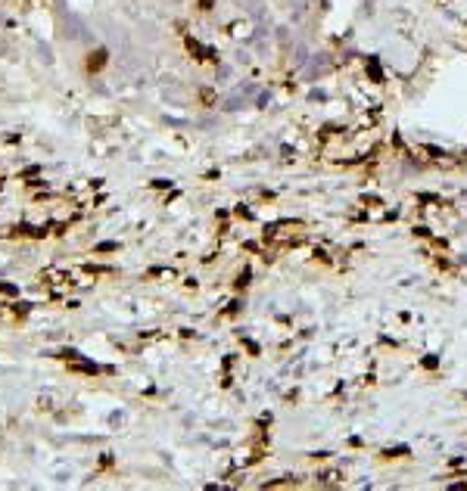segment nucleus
Instances as JSON below:
<instances>
[{
	"label": "nucleus",
	"instance_id": "obj_5",
	"mask_svg": "<svg viewBox=\"0 0 467 491\" xmlns=\"http://www.w3.org/2000/svg\"><path fill=\"white\" fill-rule=\"evenodd\" d=\"M0 293H4V296H19V286H13V283H0Z\"/></svg>",
	"mask_w": 467,
	"mask_h": 491
},
{
	"label": "nucleus",
	"instance_id": "obj_7",
	"mask_svg": "<svg viewBox=\"0 0 467 491\" xmlns=\"http://www.w3.org/2000/svg\"><path fill=\"white\" fill-rule=\"evenodd\" d=\"M215 7V0H200V10H212Z\"/></svg>",
	"mask_w": 467,
	"mask_h": 491
},
{
	"label": "nucleus",
	"instance_id": "obj_6",
	"mask_svg": "<svg viewBox=\"0 0 467 491\" xmlns=\"http://www.w3.org/2000/svg\"><path fill=\"white\" fill-rule=\"evenodd\" d=\"M119 249V243H100L97 246V252H115Z\"/></svg>",
	"mask_w": 467,
	"mask_h": 491
},
{
	"label": "nucleus",
	"instance_id": "obj_4",
	"mask_svg": "<svg viewBox=\"0 0 467 491\" xmlns=\"http://www.w3.org/2000/svg\"><path fill=\"white\" fill-rule=\"evenodd\" d=\"M368 72L377 78V81H383V75H380V65H377V59H368Z\"/></svg>",
	"mask_w": 467,
	"mask_h": 491
},
{
	"label": "nucleus",
	"instance_id": "obj_2",
	"mask_svg": "<svg viewBox=\"0 0 467 491\" xmlns=\"http://www.w3.org/2000/svg\"><path fill=\"white\" fill-rule=\"evenodd\" d=\"M106 62H109V53H106V50H94V53H87V72H100Z\"/></svg>",
	"mask_w": 467,
	"mask_h": 491
},
{
	"label": "nucleus",
	"instance_id": "obj_1",
	"mask_svg": "<svg viewBox=\"0 0 467 491\" xmlns=\"http://www.w3.org/2000/svg\"><path fill=\"white\" fill-rule=\"evenodd\" d=\"M187 50L193 53L196 59H212V62H215V50H212V47H203L200 41H193V38H187Z\"/></svg>",
	"mask_w": 467,
	"mask_h": 491
},
{
	"label": "nucleus",
	"instance_id": "obj_3",
	"mask_svg": "<svg viewBox=\"0 0 467 491\" xmlns=\"http://www.w3.org/2000/svg\"><path fill=\"white\" fill-rule=\"evenodd\" d=\"M69 367H72V370H78V373H91V376L100 373L97 364H91V361H78V358H72V361H69Z\"/></svg>",
	"mask_w": 467,
	"mask_h": 491
}]
</instances>
